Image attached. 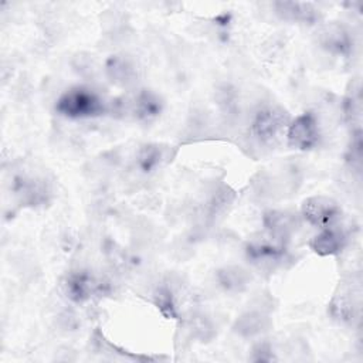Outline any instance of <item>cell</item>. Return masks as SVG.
<instances>
[{
    "instance_id": "cell-1",
    "label": "cell",
    "mask_w": 363,
    "mask_h": 363,
    "mask_svg": "<svg viewBox=\"0 0 363 363\" xmlns=\"http://www.w3.org/2000/svg\"><path fill=\"white\" fill-rule=\"evenodd\" d=\"M109 109L105 99L88 86H72L55 104V112L69 119H86L104 115Z\"/></svg>"
},
{
    "instance_id": "cell-2",
    "label": "cell",
    "mask_w": 363,
    "mask_h": 363,
    "mask_svg": "<svg viewBox=\"0 0 363 363\" xmlns=\"http://www.w3.org/2000/svg\"><path fill=\"white\" fill-rule=\"evenodd\" d=\"M289 122L291 119L285 109L278 105H265L252 118L251 135L259 145L274 146L282 136L285 138Z\"/></svg>"
},
{
    "instance_id": "cell-3",
    "label": "cell",
    "mask_w": 363,
    "mask_h": 363,
    "mask_svg": "<svg viewBox=\"0 0 363 363\" xmlns=\"http://www.w3.org/2000/svg\"><path fill=\"white\" fill-rule=\"evenodd\" d=\"M288 240L274 235L265 230V233L252 237L245 245V255L250 262L257 267H274L278 265L286 257Z\"/></svg>"
},
{
    "instance_id": "cell-4",
    "label": "cell",
    "mask_w": 363,
    "mask_h": 363,
    "mask_svg": "<svg viewBox=\"0 0 363 363\" xmlns=\"http://www.w3.org/2000/svg\"><path fill=\"white\" fill-rule=\"evenodd\" d=\"M286 145L296 150H311L320 140L319 121L315 113L303 112L295 116L286 128Z\"/></svg>"
},
{
    "instance_id": "cell-5",
    "label": "cell",
    "mask_w": 363,
    "mask_h": 363,
    "mask_svg": "<svg viewBox=\"0 0 363 363\" xmlns=\"http://www.w3.org/2000/svg\"><path fill=\"white\" fill-rule=\"evenodd\" d=\"M340 217V206L326 196H312L306 199L301 207V218L319 230L336 225Z\"/></svg>"
},
{
    "instance_id": "cell-6",
    "label": "cell",
    "mask_w": 363,
    "mask_h": 363,
    "mask_svg": "<svg viewBox=\"0 0 363 363\" xmlns=\"http://www.w3.org/2000/svg\"><path fill=\"white\" fill-rule=\"evenodd\" d=\"M64 285L67 296L77 303H82L94 296H99L106 289V284L89 271L71 272Z\"/></svg>"
},
{
    "instance_id": "cell-7",
    "label": "cell",
    "mask_w": 363,
    "mask_h": 363,
    "mask_svg": "<svg viewBox=\"0 0 363 363\" xmlns=\"http://www.w3.org/2000/svg\"><path fill=\"white\" fill-rule=\"evenodd\" d=\"M163 102L160 96L150 89H140L132 98L125 99V109L121 113H129L138 121H152L162 112Z\"/></svg>"
},
{
    "instance_id": "cell-8",
    "label": "cell",
    "mask_w": 363,
    "mask_h": 363,
    "mask_svg": "<svg viewBox=\"0 0 363 363\" xmlns=\"http://www.w3.org/2000/svg\"><path fill=\"white\" fill-rule=\"evenodd\" d=\"M347 244V234L336 224L322 228L311 241L309 247L320 257L339 254Z\"/></svg>"
},
{
    "instance_id": "cell-9",
    "label": "cell",
    "mask_w": 363,
    "mask_h": 363,
    "mask_svg": "<svg viewBox=\"0 0 363 363\" xmlns=\"http://www.w3.org/2000/svg\"><path fill=\"white\" fill-rule=\"evenodd\" d=\"M320 45L330 54L347 55L352 51V37L347 28L337 23L326 24L319 33Z\"/></svg>"
},
{
    "instance_id": "cell-10",
    "label": "cell",
    "mask_w": 363,
    "mask_h": 363,
    "mask_svg": "<svg viewBox=\"0 0 363 363\" xmlns=\"http://www.w3.org/2000/svg\"><path fill=\"white\" fill-rule=\"evenodd\" d=\"M275 13L286 21L313 24L319 20V10L312 3L305 1H277Z\"/></svg>"
},
{
    "instance_id": "cell-11",
    "label": "cell",
    "mask_w": 363,
    "mask_h": 363,
    "mask_svg": "<svg viewBox=\"0 0 363 363\" xmlns=\"http://www.w3.org/2000/svg\"><path fill=\"white\" fill-rule=\"evenodd\" d=\"M299 225V217L291 211L269 210L264 214V227L268 233L289 240Z\"/></svg>"
},
{
    "instance_id": "cell-12",
    "label": "cell",
    "mask_w": 363,
    "mask_h": 363,
    "mask_svg": "<svg viewBox=\"0 0 363 363\" xmlns=\"http://www.w3.org/2000/svg\"><path fill=\"white\" fill-rule=\"evenodd\" d=\"M271 320L265 313L259 311H248L237 318L233 329L242 337H252L267 332Z\"/></svg>"
},
{
    "instance_id": "cell-13",
    "label": "cell",
    "mask_w": 363,
    "mask_h": 363,
    "mask_svg": "<svg viewBox=\"0 0 363 363\" xmlns=\"http://www.w3.org/2000/svg\"><path fill=\"white\" fill-rule=\"evenodd\" d=\"M106 74L116 85H130L136 78L135 65L122 55H112L106 62Z\"/></svg>"
},
{
    "instance_id": "cell-14",
    "label": "cell",
    "mask_w": 363,
    "mask_h": 363,
    "mask_svg": "<svg viewBox=\"0 0 363 363\" xmlns=\"http://www.w3.org/2000/svg\"><path fill=\"white\" fill-rule=\"evenodd\" d=\"M17 194L21 197V201L26 204H41L45 201L48 189L41 179H17Z\"/></svg>"
},
{
    "instance_id": "cell-15",
    "label": "cell",
    "mask_w": 363,
    "mask_h": 363,
    "mask_svg": "<svg viewBox=\"0 0 363 363\" xmlns=\"http://www.w3.org/2000/svg\"><path fill=\"white\" fill-rule=\"evenodd\" d=\"M250 274L241 267H224L217 271V281L228 292H241L250 284Z\"/></svg>"
},
{
    "instance_id": "cell-16",
    "label": "cell",
    "mask_w": 363,
    "mask_h": 363,
    "mask_svg": "<svg viewBox=\"0 0 363 363\" xmlns=\"http://www.w3.org/2000/svg\"><path fill=\"white\" fill-rule=\"evenodd\" d=\"M164 160V149L156 143L145 145L139 149L138 163L143 172H152L162 166Z\"/></svg>"
}]
</instances>
